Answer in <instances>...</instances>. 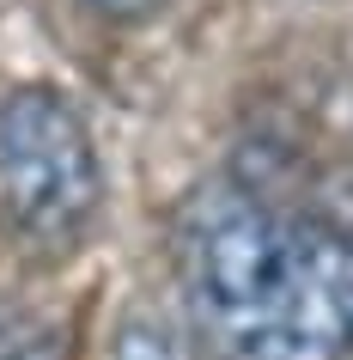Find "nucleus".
<instances>
[{
  "mask_svg": "<svg viewBox=\"0 0 353 360\" xmlns=\"http://www.w3.org/2000/svg\"><path fill=\"white\" fill-rule=\"evenodd\" d=\"M177 269L220 360H347L353 245L274 202L207 184L177 214Z\"/></svg>",
  "mask_w": 353,
  "mask_h": 360,
  "instance_id": "obj_1",
  "label": "nucleus"
},
{
  "mask_svg": "<svg viewBox=\"0 0 353 360\" xmlns=\"http://www.w3.org/2000/svg\"><path fill=\"white\" fill-rule=\"evenodd\" d=\"M104 208L86 116L55 86H13L0 98V226L43 250H67Z\"/></svg>",
  "mask_w": 353,
  "mask_h": 360,
  "instance_id": "obj_2",
  "label": "nucleus"
},
{
  "mask_svg": "<svg viewBox=\"0 0 353 360\" xmlns=\"http://www.w3.org/2000/svg\"><path fill=\"white\" fill-rule=\"evenodd\" d=\"M104 360H195V342L165 311H128L110 330V354Z\"/></svg>",
  "mask_w": 353,
  "mask_h": 360,
  "instance_id": "obj_3",
  "label": "nucleus"
},
{
  "mask_svg": "<svg viewBox=\"0 0 353 360\" xmlns=\"http://www.w3.org/2000/svg\"><path fill=\"white\" fill-rule=\"evenodd\" d=\"M0 360H61V354H55L49 323L31 318L25 305H6V300H0Z\"/></svg>",
  "mask_w": 353,
  "mask_h": 360,
  "instance_id": "obj_4",
  "label": "nucleus"
},
{
  "mask_svg": "<svg viewBox=\"0 0 353 360\" xmlns=\"http://www.w3.org/2000/svg\"><path fill=\"white\" fill-rule=\"evenodd\" d=\"M86 13H98V19H110V25H140V19H152L165 0H79Z\"/></svg>",
  "mask_w": 353,
  "mask_h": 360,
  "instance_id": "obj_5",
  "label": "nucleus"
},
{
  "mask_svg": "<svg viewBox=\"0 0 353 360\" xmlns=\"http://www.w3.org/2000/svg\"><path fill=\"white\" fill-rule=\"evenodd\" d=\"M347 245H353V238H347Z\"/></svg>",
  "mask_w": 353,
  "mask_h": 360,
  "instance_id": "obj_6",
  "label": "nucleus"
}]
</instances>
